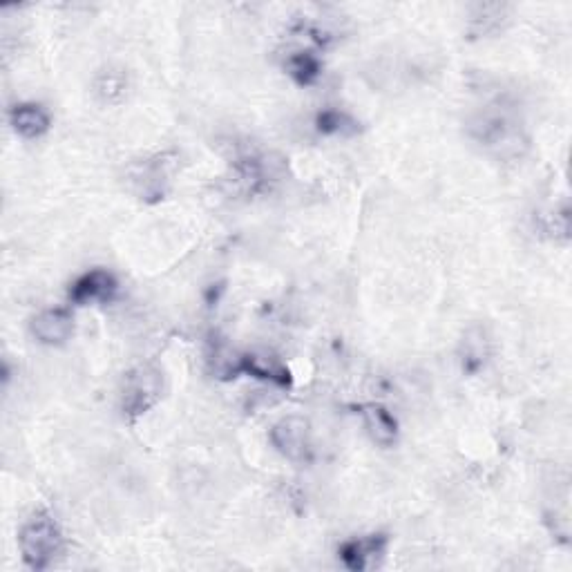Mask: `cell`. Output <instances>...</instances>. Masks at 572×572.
Returning a JSON list of instances; mask_svg holds the SVG:
<instances>
[{
    "instance_id": "1",
    "label": "cell",
    "mask_w": 572,
    "mask_h": 572,
    "mask_svg": "<svg viewBox=\"0 0 572 572\" xmlns=\"http://www.w3.org/2000/svg\"><path fill=\"white\" fill-rule=\"evenodd\" d=\"M18 546L27 566L32 570H45L63 552V532L52 514L38 512L21 528Z\"/></svg>"
},
{
    "instance_id": "2",
    "label": "cell",
    "mask_w": 572,
    "mask_h": 572,
    "mask_svg": "<svg viewBox=\"0 0 572 572\" xmlns=\"http://www.w3.org/2000/svg\"><path fill=\"white\" fill-rule=\"evenodd\" d=\"M164 389L161 371L152 365H139L128 371L121 385V412L128 418H137L157 405Z\"/></svg>"
},
{
    "instance_id": "3",
    "label": "cell",
    "mask_w": 572,
    "mask_h": 572,
    "mask_svg": "<svg viewBox=\"0 0 572 572\" xmlns=\"http://www.w3.org/2000/svg\"><path fill=\"white\" fill-rule=\"evenodd\" d=\"M271 443L284 459L302 461L309 452L311 425L302 416H286L271 429Z\"/></svg>"
},
{
    "instance_id": "4",
    "label": "cell",
    "mask_w": 572,
    "mask_h": 572,
    "mask_svg": "<svg viewBox=\"0 0 572 572\" xmlns=\"http://www.w3.org/2000/svg\"><path fill=\"white\" fill-rule=\"evenodd\" d=\"M476 139L483 146L492 150H499L501 155H519V146L523 143L521 130L514 121H510L505 114H488L474 126Z\"/></svg>"
},
{
    "instance_id": "5",
    "label": "cell",
    "mask_w": 572,
    "mask_h": 572,
    "mask_svg": "<svg viewBox=\"0 0 572 572\" xmlns=\"http://www.w3.org/2000/svg\"><path fill=\"white\" fill-rule=\"evenodd\" d=\"M387 552V537L383 535H369V537H354L345 541L338 550L340 561L345 568L354 572H365L380 564V559Z\"/></svg>"
},
{
    "instance_id": "6",
    "label": "cell",
    "mask_w": 572,
    "mask_h": 572,
    "mask_svg": "<svg viewBox=\"0 0 572 572\" xmlns=\"http://www.w3.org/2000/svg\"><path fill=\"white\" fill-rule=\"evenodd\" d=\"M117 280L114 275L103 271V269H94L83 273L79 280H76L70 286V300L74 304H90V302H110L117 293Z\"/></svg>"
},
{
    "instance_id": "7",
    "label": "cell",
    "mask_w": 572,
    "mask_h": 572,
    "mask_svg": "<svg viewBox=\"0 0 572 572\" xmlns=\"http://www.w3.org/2000/svg\"><path fill=\"white\" fill-rule=\"evenodd\" d=\"M32 333L43 345H65L74 333V318L65 309H47L32 320Z\"/></svg>"
},
{
    "instance_id": "8",
    "label": "cell",
    "mask_w": 572,
    "mask_h": 572,
    "mask_svg": "<svg viewBox=\"0 0 572 572\" xmlns=\"http://www.w3.org/2000/svg\"><path fill=\"white\" fill-rule=\"evenodd\" d=\"M362 425H365L369 438L383 447H392L398 438L396 418L380 405H362L360 407Z\"/></svg>"
},
{
    "instance_id": "9",
    "label": "cell",
    "mask_w": 572,
    "mask_h": 572,
    "mask_svg": "<svg viewBox=\"0 0 572 572\" xmlns=\"http://www.w3.org/2000/svg\"><path fill=\"white\" fill-rule=\"evenodd\" d=\"M9 123H12L18 135L25 139H41L50 130V114H47L36 103H21L9 112Z\"/></svg>"
},
{
    "instance_id": "10",
    "label": "cell",
    "mask_w": 572,
    "mask_h": 572,
    "mask_svg": "<svg viewBox=\"0 0 572 572\" xmlns=\"http://www.w3.org/2000/svg\"><path fill=\"white\" fill-rule=\"evenodd\" d=\"M242 371L251 374L257 380L271 385H286L289 383V369H286L278 358L269 354H251L242 358Z\"/></svg>"
},
{
    "instance_id": "11",
    "label": "cell",
    "mask_w": 572,
    "mask_h": 572,
    "mask_svg": "<svg viewBox=\"0 0 572 572\" xmlns=\"http://www.w3.org/2000/svg\"><path fill=\"white\" fill-rule=\"evenodd\" d=\"M490 354V340L485 338L483 329H472L465 333V338L461 342V362L467 374H474L479 371Z\"/></svg>"
},
{
    "instance_id": "12",
    "label": "cell",
    "mask_w": 572,
    "mask_h": 572,
    "mask_svg": "<svg viewBox=\"0 0 572 572\" xmlns=\"http://www.w3.org/2000/svg\"><path fill=\"white\" fill-rule=\"evenodd\" d=\"M286 70L293 76L295 81L302 85H311L320 76V61L316 54L311 52H295L286 61Z\"/></svg>"
},
{
    "instance_id": "13",
    "label": "cell",
    "mask_w": 572,
    "mask_h": 572,
    "mask_svg": "<svg viewBox=\"0 0 572 572\" xmlns=\"http://www.w3.org/2000/svg\"><path fill=\"white\" fill-rule=\"evenodd\" d=\"M316 123H318V130L324 132V135H338V132H345L347 123L351 126V121L345 117V114L336 112V110H327V112L318 114Z\"/></svg>"
}]
</instances>
